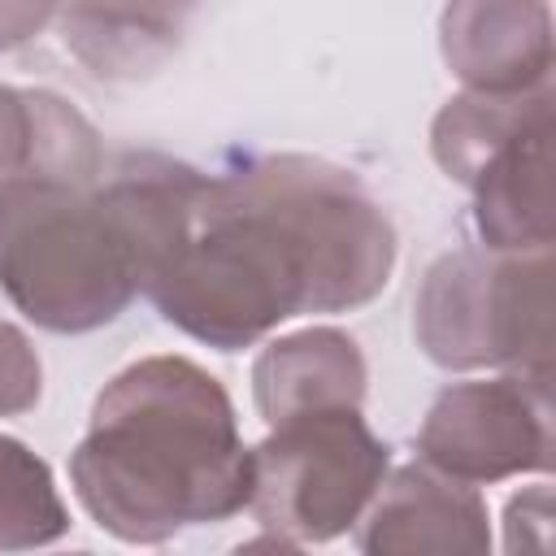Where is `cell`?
<instances>
[{
    "label": "cell",
    "mask_w": 556,
    "mask_h": 556,
    "mask_svg": "<svg viewBox=\"0 0 556 556\" xmlns=\"http://www.w3.org/2000/svg\"><path fill=\"white\" fill-rule=\"evenodd\" d=\"M391 469V447L369 430L361 408H321L269 426L252 447L256 521L282 543H326L361 521Z\"/></svg>",
    "instance_id": "5"
},
{
    "label": "cell",
    "mask_w": 556,
    "mask_h": 556,
    "mask_svg": "<svg viewBox=\"0 0 556 556\" xmlns=\"http://www.w3.org/2000/svg\"><path fill=\"white\" fill-rule=\"evenodd\" d=\"M87 517L122 543H165L226 521L252 500V447L226 387L187 356H143L113 374L70 452Z\"/></svg>",
    "instance_id": "2"
},
{
    "label": "cell",
    "mask_w": 556,
    "mask_h": 556,
    "mask_svg": "<svg viewBox=\"0 0 556 556\" xmlns=\"http://www.w3.org/2000/svg\"><path fill=\"white\" fill-rule=\"evenodd\" d=\"M369 365L361 343L334 326H308L274 339L252 365V400L265 426L321 408H361Z\"/></svg>",
    "instance_id": "10"
},
{
    "label": "cell",
    "mask_w": 556,
    "mask_h": 556,
    "mask_svg": "<svg viewBox=\"0 0 556 556\" xmlns=\"http://www.w3.org/2000/svg\"><path fill=\"white\" fill-rule=\"evenodd\" d=\"M70 530V508L43 456L0 434V552L48 547Z\"/></svg>",
    "instance_id": "14"
},
{
    "label": "cell",
    "mask_w": 556,
    "mask_h": 556,
    "mask_svg": "<svg viewBox=\"0 0 556 556\" xmlns=\"http://www.w3.org/2000/svg\"><path fill=\"white\" fill-rule=\"evenodd\" d=\"M0 287L52 334L100 330L143 295L139 248L104 174H26L0 187Z\"/></svg>",
    "instance_id": "3"
},
{
    "label": "cell",
    "mask_w": 556,
    "mask_h": 556,
    "mask_svg": "<svg viewBox=\"0 0 556 556\" xmlns=\"http://www.w3.org/2000/svg\"><path fill=\"white\" fill-rule=\"evenodd\" d=\"M365 556H482L491 552L486 500L426 460L400 465L361 513Z\"/></svg>",
    "instance_id": "7"
},
{
    "label": "cell",
    "mask_w": 556,
    "mask_h": 556,
    "mask_svg": "<svg viewBox=\"0 0 556 556\" xmlns=\"http://www.w3.org/2000/svg\"><path fill=\"white\" fill-rule=\"evenodd\" d=\"M200 0H61V39L96 74L135 78L161 65Z\"/></svg>",
    "instance_id": "12"
},
{
    "label": "cell",
    "mask_w": 556,
    "mask_h": 556,
    "mask_svg": "<svg viewBox=\"0 0 556 556\" xmlns=\"http://www.w3.org/2000/svg\"><path fill=\"white\" fill-rule=\"evenodd\" d=\"M100 169V135L65 96L0 83V187L26 174L96 182Z\"/></svg>",
    "instance_id": "11"
},
{
    "label": "cell",
    "mask_w": 556,
    "mask_h": 556,
    "mask_svg": "<svg viewBox=\"0 0 556 556\" xmlns=\"http://www.w3.org/2000/svg\"><path fill=\"white\" fill-rule=\"evenodd\" d=\"M413 339L439 369L552 378V248L443 252L417 287Z\"/></svg>",
    "instance_id": "4"
},
{
    "label": "cell",
    "mask_w": 556,
    "mask_h": 556,
    "mask_svg": "<svg viewBox=\"0 0 556 556\" xmlns=\"http://www.w3.org/2000/svg\"><path fill=\"white\" fill-rule=\"evenodd\" d=\"M473 226L491 252H543L556 243L552 217V113L530 117L465 182Z\"/></svg>",
    "instance_id": "9"
},
{
    "label": "cell",
    "mask_w": 556,
    "mask_h": 556,
    "mask_svg": "<svg viewBox=\"0 0 556 556\" xmlns=\"http://www.w3.org/2000/svg\"><path fill=\"white\" fill-rule=\"evenodd\" d=\"M439 52L469 91H534L552 83L547 0H447Z\"/></svg>",
    "instance_id": "8"
},
{
    "label": "cell",
    "mask_w": 556,
    "mask_h": 556,
    "mask_svg": "<svg viewBox=\"0 0 556 556\" xmlns=\"http://www.w3.org/2000/svg\"><path fill=\"white\" fill-rule=\"evenodd\" d=\"M552 421V378L504 369L500 378L443 387L426 408L417 452L426 465L473 486L547 473L556 452Z\"/></svg>",
    "instance_id": "6"
},
{
    "label": "cell",
    "mask_w": 556,
    "mask_h": 556,
    "mask_svg": "<svg viewBox=\"0 0 556 556\" xmlns=\"http://www.w3.org/2000/svg\"><path fill=\"white\" fill-rule=\"evenodd\" d=\"M539 113H552V83L534 91H469L465 87L434 113L430 152L439 169L465 187L473 169L491 156V148L504 143L517 126H526Z\"/></svg>",
    "instance_id": "13"
},
{
    "label": "cell",
    "mask_w": 556,
    "mask_h": 556,
    "mask_svg": "<svg viewBox=\"0 0 556 556\" xmlns=\"http://www.w3.org/2000/svg\"><path fill=\"white\" fill-rule=\"evenodd\" d=\"M395 226L339 165L304 152L204 174L174 252L143 295L182 334L239 352L300 313H348L382 295Z\"/></svg>",
    "instance_id": "1"
},
{
    "label": "cell",
    "mask_w": 556,
    "mask_h": 556,
    "mask_svg": "<svg viewBox=\"0 0 556 556\" xmlns=\"http://www.w3.org/2000/svg\"><path fill=\"white\" fill-rule=\"evenodd\" d=\"M43 395V365L26 330L0 321V417H22Z\"/></svg>",
    "instance_id": "15"
}]
</instances>
